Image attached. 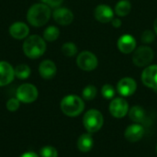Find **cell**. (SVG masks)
Listing matches in <instances>:
<instances>
[{"label": "cell", "instance_id": "1", "mask_svg": "<svg viewBox=\"0 0 157 157\" xmlns=\"http://www.w3.org/2000/svg\"><path fill=\"white\" fill-rule=\"evenodd\" d=\"M52 16L51 7L43 3L32 5L27 12V20L33 27H42L50 19Z\"/></svg>", "mask_w": 157, "mask_h": 157}, {"label": "cell", "instance_id": "2", "mask_svg": "<svg viewBox=\"0 0 157 157\" xmlns=\"http://www.w3.org/2000/svg\"><path fill=\"white\" fill-rule=\"evenodd\" d=\"M22 49L28 58L37 59L44 54L46 51V42L45 40L39 35H31L25 39Z\"/></svg>", "mask_w": 157, "mask_h": 157}, {"label": "cell", "instance_id": "3", "mask_svg": "<svg viewBox=\"0 0 157 157\" xmlns=\"http://www.w3.org/2000/svg\"><path fill=\"white\" fill-rule=\"evenodd\" d=\"M61 109L68 117L79 116L85 109L84 100L76 95H68L61 101Z\"/></svg>", "mask_w": 157, "mask_h": 157}, {"label": "cell", "instance_id": "4", "mask_svg": "<svg viewBox=\"0 0 157 157\" xmlns=\"http://www.w3.org/2000/svg\"><path fill=\"white\" fill-rule=\"evenodd\" d=\"M104 124L102 113L98 109H89L83 117V125L89 133L98 132Z\"/></svg>", "mask_w": 157, "mask_h": 157}, {"label": "cell", "instance_id": "5", "mask_svg": "<svg viewBox=\"0 0 157 157\" xmlns=\"http://www.w3.org/2000/svg\"><path fill=\"white\" fill-rule=\"evenodd\" d=\"M154 51L149 46H140L132 54V63L137 67H146L154 60Z\"/></svg>", "mask_w": 157, "mask_h": 157}, {"label": "cell", "instance_id": "6", "mask_svg": "<svg viewBox=\"0 0 157 157\" xmlns=\"http://www.w3.org/2000/svg\"><path fill=\"white\" fill-rule=\"evenodd\" d=\"M38 89L37 87L29 83L22 84L17 89L16 96L17 98L23 103H32L38 98Z\"/></svg>", "mask_w": 157, "mask_h": 157}, {"label": "cell", "instance_id": "7", "mask_svg": "<svg viewBox=\"0 0 157 157\" xmlns=\"http://www.w3.org/2000/svg\"><path fill=\"white\" fill-rule=\"evenodd\" d=\"M76 64L81 70L90 72L98 67V60L93 52L89 51H84L78 54L76 58Z\"/></svg>", "mask_w": 157, "mask_h": 157}, {"label": "cell", "instance_id": "8", "mask_svg": "<svg viewBox=\"0 0 157 157\" xmlns=\"http://www.w3.org/2000/svg\"><path fill=\"white\" fill-rule=\"evenodd\" d=\"M109 112L112 117L121 119L129 112V104L123 98H116L109 104Z\"/></svg>", "mask_w": 157, "mask_h": 157}, {"label": "cell", "instance_id": "9", "mask_svg": "<svg viewBox=\"0 0 157 157\" xmlns=\"http://www.w3.org/2000/svg\"><path fill=\"white\" fill-rule=\"evenodd\" d=\"M141 78L145 86L157 89V64L146 66L142 73Z\"/></svg>", "mask_w": 157, "mask_h": 157}, {"label": "cell", "instance_id": "10", "mask_svg": "<svg viewBox=\"0 0 157 157\" xmlns=\"http://www.w3.org/2000/svg\"><path fill=\"white\" fill-rule=\"evenodd\" d=\"M137 83L132 77H123L117 84V90L122 97H130L135 93Z\"/></svg>", "mask_w": 157, "mask_h": 157}, {"label": "cell", "instance_id": "11", "mask_svg": "<svg viewBox=\"0 0 157 157\" xmlns=\"http://www.w3.org/2000/svg\"><path fill=\"white\" fill-rule=\"evenodd\" d=\"M53 19L56 23L62 26H67L71 24L74 20L73 12L66 7H57L52 13Z\"/></svg>", "mask_w": 157, "mask_h": 157}, {"label": "cell", "instance_id": "12", "mask_svg": "<svg viewBox=\"0 0 157 157\" xmlns=\"http://www.w3.org/2000/svg\"><path fill=\"white\" fill-rule=\"evenodd\" d=\"M15 77V69L5 61H0V86L10 84Z\"/></svg>", "mask_w": 157, "mask_h": 157}, {"label": "cell", "instance_id": "13", "mask_svg": "<svg viewBox=\"0 0 157 157\" xmlns=\"http://www.w3.org/2000/svg\"><path fill=\"white\" fill-rule=\"evenodd\" d=\"M117 46L121 52L128 54L134 52L136 48V40L130 34H124L119 38Z\"/></svg>", "mask_w": 157, "mask_h": 157}, {"label": "cell", "instance_id": "14", "mask_svg": "<svg viewBox=\"0 0 157 157\" xmlns=\"http://www.w3.org/2000/svg\"><path fill=\"white\" fill-rule=\"evenodd\" d=\"M144 134V129L140 123H133L128 126L124 132L125 139L130 143L139 142Z\"/></svg>", "mask_w": 157, "mask_h": 157}, {"label": "cell", "instance_id": "15", "mask_svg": "<svg viewBox=\"0 0 157 157\" xmlns=\"http://www.w3.org/2000/svg\"><path fill=\"white\" fill-rule=\"evenodd\" d=\"M96 19L100 23H109L114 18V11L108 5H98L94 12Z\"/></svg>", "mask_w": 157, "mask_h": 157}, {"label": "cell", "instance_id": "16", "mask_svg": "<svg viewBox=\"0 0 157 157\" xmlns=\"http://www.w3.org/2000/svg\"><path fill=\"white\" fill-rule=\"evenodd\" d=\"M29 33V28L24 22L17 21L9 27V34L12 38L16 40L26 39Z\"/></svg>", "mask_w": 157, "mask_h": 157}, {"label": "cell", "instance_id": "17", "mask_svg": "<svg viewBox=\"0 0 157 157\" xmlns=\"http://www.w3.org/2000/svg\"><path fill=\"white\" fill-rule=\"evenodd\" d=\"M40 75L46 80H50L53 78L57 73L56 64L51 60H44L40 63L39 66Z\"/></svg>", "mask_w": 157, "mask_h": 157}, {"label": "cell", "instance_id": "18", "mask_svg": "<svg viewBox=\"0 0 157 157\" xmlns=\"http://www.w3.org/2000/svg\"><path fill=\"white\" fill-rule=\"evenodd\" d=\"M94 145V139L91 133H83L77 140V148L82 153H88Z\"/></svg>", "mask_w": 157, "mask_h": 157}, {"label": "cell", "instance_id": "19", "mask_svg": "<svg viewBox=\"0 0 157 157\" xmlns=\"http://www.w3.org/2000/svg\"><path fill=\"white\" fill-rule=\"evenodd\" d=\"M128 114H129L131 121H132L134 123H142L143 121H144L145 117H146V113H145L144 109L141 106H138V105L131 108L129 109Z\"/></svg>", "mask_w": 157, "mask_h": 157}, {"label": "cell", "instance_id": "20", "mask_svg": "<svg viewBox=\"0 0 157 157\" xmlns=\"http://www.w3.org/2000/svg\"><path fill=\"white\" fill-rule=\"evenodd\" d=\"M132 4L128 0H121L115 6V13L119 17H126L130 14Z\"/></svg>", "mask_w": 157, "mask_h": 157}, {"label": "cell", "instance_id": "21", "mask_svg": "<svg viewBox=\"0 0 157 157\" xmlns=\"http://www.w3.org/2000/svg\"><path fill=\"white\" fill-rule=\"evenodd\" d=\"M60 30L55 26H49L43 31V39L47 41H54L59 38Z\"/></svg>", "mask_w": 157, "mask_h": 157}, {"label": "cell", "instance_id": "22", "mask_svg": "<svg viewBox=\"0 0 157 157\" xmlns=\"http://www.w3.org/2000/svg\"><path fill=\"white\" fill-rule=\"evenodd\" d=\"M31 73L30 68L27 64H18L15 67V76L18 79H27Z\"/></svg>", "mask_w": 157, "mask_h": 157}, {"label": "cell", "instance_id": "23", "mask_svg": "<svg viewBox=\"0 0 157 157\" xmlns=\"http://www.w3.org/2000/svg\"><path fill=\"white\" fill-rule=\"evenodd\" d=\"M98 94V90H97V87L93 85H88L86 86L83 91H82V97L84 99L86 100H93L96 96Z\"/></svg>", "mask_w": 157, "mask_h": 157}, {"label": "cell", "instance_id": "24", "mask_svg": "<svg viewBox=\"0 0 157 157\" xmlns=\"http://www.w3.org/2000/svg\"><path fill=\"white\" fill-rule=\"evenodd\" d=\"M63 53L67 57H73L77 53V47L74 42H65L62 46Z\"/></svg>", "mask_w": 157, "mask_h": 157}, {"label": "cell", "instance_id": "25", "mask_svg": "<svg viewBox=\"0 0 157 157\" xmlns=\"http://www.w3.org/2000/svg\"><path fill=\"white\" fill-rule=\"evenodd\" d=\"M101 95L106 99H112L115 96V88L111 85L106 84L101 88Z\"/></svg>", "mask_w": 157, "mask_h": 157}, {"label": "cell", "instance_id": "26", "mask_svg": "<svg viewBox=\"0 0 157 157\" xmlns=\"http://www.w3.org/2000/svg\"><path fill=\"white\" fill-rule=\"evenodd\" d=\"M41 157H58V151L53 146H44L40 149Z\"/></svg>", "mask_w": 157, "mask_h": 157}, {"label": "cell", "instance_id": "27", "mask_svg": "<svg viewBox=\"0 0 157 157\" xmlns=\"http://www.w3.org/2000/svg\"><path fill=\"white\" fill-rule=\"evenodd\" d=\"M155 34L151 29H145L141 37V40L145 44L152 43L155 40Z\"/></svg>", "mask_w": 157, "mask_h": 157}, {"label": "cell", "instance_id": "28", "mask_svg": "<svg viewBox=\"0 0 157 157\" xmlns=\"http://www.w3.org/2000/svg\"><path fill=\"white\" fill-rule=\"evenodd\" d=\"M20 101L17 98H10L6 102V109L9 111H16L19 108Z\"/></svg>", "mask_w": 157, "mask_h": 157}, {"label": "cell", "instance_id": "29", "mask_svg": "<svg viewBox=\"0 0 157 157\" xmlns=\"http://www.w3.org/2000/svg\"><path fill=\"white\" fill-rule=\"evenodd\" d=\"M40 1L50 7H56V8L59 7L63 2V0H40Z\"/></svg>", "mask_w": 157, "mask_h": 157}, {"label": "cell", "instance_id": "30", "mask_svg": "<svg viewBox=\"0 0 157 157\" xmlns=\"http://www.w3.org/2000/svg\"><path fill=\"white\" fill-rule=\"evenodd\" d=\"M111 24L114 28H120L121 26V20L118 17H115L111 20Z\"/></svg>", "mask_w": 157, "mask_h": 157}, {"label": "cell", "instance_id": "31", "mask_svg": "<svg viewBox=\"0 0 157 157\" xmlns=\"http://www.w3.org/2000/svg\"><path fill=\"white\" fill-rule=\"evenodd\" d=\"M20 157H39V156H38V155H36V154H35V153H33V152H27V153L23 154V155H22Z\"/></svg>", "mask_w": 157, "mask_h": 157}, {"label": "cell", "instance_id": "32", "mask_svg": "<svg viewBox=\"0 0 157 157\" xmlns=\"http://www.w3.org/2000/svg\"><path fill=\"white\" fill-rule=\"evenodd\" d=\"M154 29H155V32L157 35V18L155 20V23H154Z\"/></svg>", "mask_w": 157, "mask_h": 157}, {"label": "cell", "instance_id": "33", "mask_svg": "<svg viewBox=\"0 0 157 157\" xmlns=\"http://www.w3.org/2000/svg\"><path fill=\"white\" fill-rule=\"evenodd\" d=\"M156 154H157V144H156Z\"/></svg>", "mask_w": 157, "mask_h": 157}, {"label": "cell", "instance_id": "34", "mask_svg": "<svg viewBox=\"0 0 157 157\" xmlns=\"http://www.w3.org/2000/svg\"><path fill=\"white\" fill-rule=\"evenodd\" d=\"M155 90H156V93H157V89H155Z\"/></svg>", "mask_w": 157, "mask_h": 157}]
</instances>
